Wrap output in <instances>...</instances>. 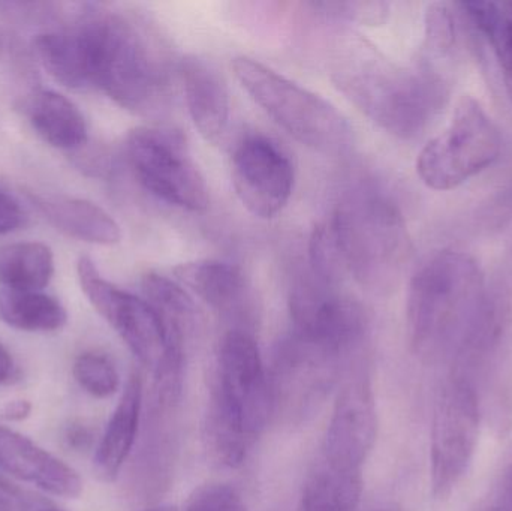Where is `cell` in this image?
Returning a JSON list of instances; mask_svg holds the SVG:
<instances>
[{
  "label": "cell",
  "mask_w": 512,
  "mask_h": 511,
  "mask_svg": "<svg viewBox=\"0 0 512 511\" xmlns=\"http://www.w3.org/2000/svg\"><path fill=\"white\" fill-rule=\"evenodd\" d=\"M68 29L78 89H96L138 116H159L170 105L179 65L158 33L140 18L83 3Z\"/></svg>",
  "instance_id": "cell-1"
},
{
  "label": "cell",
  "mask_w": 512,
  "mask_h": 511,
  "mask_svg": "<svg viewBox=\"0 0 512 511\" xmlns=\"http://www.w3.org/2000/svg\"><path fill=\"white\" fill-rule=\"evenodd\" d=\"M273 410L270 378L254 336L228 330L219 348L218 383L207 425L210 447L221 464H243Z\"/></svg>",
  "instance_id": "cell-2"
},
{
  "label": "cell",
  "mask_w": 512,
  "mask_h": 511,
  "mask_svg": "<svg viewBox=\"0 0 512 511\" xmlns=\"http://www.w3.org/2000/svg\"><path fill=\"white\" fill-rule=\"evenodd\" d=\"M334 83L373 123L400 140H415L444 110L450 84L435 63H370L339 71Z\"/></svg>",
  "instance_id": "cell-3"
},
{
  "label": "cell",
  "mask_w": 512,
  "mask_h": 511,
  "mask_svg": "<svg viewBox=\"0 0 512 511\" xmlns=\"http://www.w3.org/2000/svg\"><path fill=\"white\" fill-rule=\"evenodd\" d=\"M486 284L483 270L465 252L445 249L424 260L409 281L406 303L412 350L420 356L454 350Z\"/></svg>",
  "instance_id": "cell-4"
},
{
  "label": "cell",
  "mask_w": 512,
  "mask_h": 511,
  "mask_svg": "<svg viewBox=\"0 0 512 511\" xmlns=\"http://www.w3.org/2000/svg\"><path fill=\"white\" fill-rule=\"evenodd\" d=\"M327 221L346 275L375 291L399 281L411 255V239L399 206L387 194L358 189L340 201Z\"/></svg>",
  "instance_id": "cell-5"
},
{
  "label": "cell",
  "mask_w": 512,
  "mask_h": 511,
  "mask_svg": "<svg viewBox=\"0 0 512 511\" xmlns=\"http://www.w3.org/2000/svg\"><path fill=\"white\" fill-rule=\"evenodd\" d=\"M77 275L90 305L122 338L138 362L155 375L156 396L179 401L185 356L174 350L155 309L146 300L111 284L89 257L78 260Z\"/></svg>",
  "instance_id": "cell-6"
},
{
  "label": "cell",
  "mask_w": 512,
  "mask_h": 511,
  "mask_svg": "<svg viewBox=\"0 0 512 511\" xmlns=\"http://www.w3.org/2000/svg\"><path fill=\"white\" fill-rule=\"evenodd\" d=\"M234 74L252 99L292 138L325 156L354 146V129L327 99L251 57H237Z\"/></svg>",
  "instance_id": "cell-7"
},
{
  "label": "cell",
  "mask_w": 512,
  "mask_h": 511,
  "mask_svg": "<svg viewBox=\"0 0 512 511\" xmlns=\"http://www.w3.org/2000/svg\"><path fill=\"white\" fill-rule=\"evenodd\" d=\"M502 140L480 102L465 96L451 125L430 140L417 159V173L427 188L451 191L493 164Z\"/></svg>",
  "instance_id": "cell-8"
},
{
  "label": "cell",
  "mask_w": 512,
  "mask_h": 511,
  "mask_svg": "<svg viewBox=\"0 0 512 511\" xmlns=\"http://www.w3.org/2000/svg\"><path fill=\"white\" fill-rule=\"evenodd\" d=\"M125 153L138 182L159 200L189 212H204L209 207L206 180L180 132L155 126L132 129Z\"/></svg>",
  "instance_id": "cell-9"
},
{
  "label": "cell",
  "mask_w": 512,
  "mask_h": 511,
  "mask_svg": "<svg viewBox=\"0 0 512 511\" xmlns=\"http://www.w3.org/2000/svg\"><path fill=\"white\" fill-rule=\"evenodd\" d=\"M481 401L475 387L459 375L442 386L433 413L432 489L439 500L450 497L468 473L480 437Z\"/></svg>",
  "instance_id": "cell-10"
},
{
  "label": "cell",
  "mask_w": 512,
  "mask_h": 511,
  "mask_svg": "<svg viewBox=\"0 0 512 511\" xmlns=\"http://www.w3.org/2000/svg\"><path fill=\"white\" fill-rule=\"evenodd\" d=\"M312 278L297 282L291 290V333L340 359L366 338V312L336 285Z\"/></svg>",
  "instance_id": "cell-11"
},
{
  "label": "cell",
  "mask_w": 512,
  "mask_h": 511,
  "mask_svg": "<svg viewBox=\"0 0 512 511\" xmlns=\"http://www.w3.org/2000/svg\"><path fill=\"white\" fill-rule=\"evenodd\" d=\"M453 374L474 386L478 375L489 377L512 357V263L486 284L480 305L454 347Z\"/></svg>",
  "instance_id": "cell-12"
},
{
  "label": "cell",
  "mask_w": 512,
  "mask_h": 511,
  "mask_svg": "<svg viewBox=\"0 0 512 511\" xmlns=\"http://www.w3.org/2000/svg\"><path fill=\"white\" fill-rule=\"evenodd\" d=\"M294 165L270 138L251 135L237 146L231 180L240 203L261 219L276 218L294 189Z\"/></svg>",
  "instance_id": "cell-13"
},
{
  "label": "cell",
  "mask_w": 512,
  "mask_h": 511,
  "mask_svg": "<svg viewBox=\"0 0 512 511\" xmlns=\"http://www.w3.org/2000/svg\"><path fill=\"white\" fill-rule=\"evenodd\" d=\"M378 435L375 396L369 375L358 372L343 384L324 438L321 458L348 470H361Z\"/></svg>",
  "instance_id": "cell-14"
},
{
  "label": "cell",
  "mask_w": 512,
  "mask_h": 511,
  "mask_svg": "<svg viewBox=\"0 0 512 511\" xmlns=\"http://www.w3.org/2000/svg\"><path fill=\"white\" fill-rule=\"evenodd\" d=\"M337 357L307 344L289 333L274 356V408H285L288 414H306L325 395L333 383Z\"/></svg>",
  "instance_id": "cell-15"
},
{
  "label": "cell",
  "mask_w": 512,
  "mask_h": 511,
  "mask_svg": "<svg viewBox=\"0 0 512 511\" xmlns=\"http://www.w3.org/2000/svg\"><path fill=\"white\" fill-rule=\"evenodd\" d=\"M177 282L197 294L225 320L236 324L234 329L249 332L255 320V299L245 273L219 260H197L174 269Z\"/></svg>",
  "instance_id": "cell-16"
},
{
  "label": "cell",
  "mask_w": 512,
  "mask_h": 511,
  "mask_svg": "<svg viewBox=\"0 0 512 511\" xmlns=\"http://www.w3.org/2000/svg\"><path fill=\"white\" fill-rule=\"evenodd\" d=\"M0 467L54 497L75 500L83 494L80 474L29 438L0 425Z\"/></svg>",
  "instance_id": "cell-17"
},
{
  "label": "cell",
  "mask_w": 512,
  "mask_h": 511,
  "mask_svg": "<svg viewBox=\"0 0 512 511\" xmlns=\"http://www.w3.org/2000/svg\"><path fill=\"white\" fill-rule=\"evenodd\" d=\"M179 77L195 128L204 140L218 144L230 123V93L224 77L209 60L198 56L180 60Z\"/></svg>",
  "instance_id": "cell-18"
},
{
  "label": "cell",
  "mask_w": 512,
  "mask_h": 511,
  "mask_svg": "<svg viewBox=\"0 0 512 511\" xmlns=\"http://www.w3.org/2000/svg\"><path fill=\"white\" fill-rule=\"evenodd\" d=\"M30 203L56 230L92 245L113 246L122 239L120 225L102 207L81 198L27 192Z\"/></svg>",
  "instance_id": "cell-19"
},
{
  "label": "cell",
  "mask_w": 512,
  "mask_h": 511,
  "mask_svg": "<svg viewBox=\"0 0 512 511\" xmlns=\"http://www.w3.org/2000/svg\"><path fill=\"white\" fill-rule=\"evenodd\" d=\"M143 383L140 375L126 381L122 398L108 422L95 453V470L105 482H113L131 455L140 429Z\"/></svg>",
  "instance_id": "cell-20"
},
{
  "label": "cell",
  "mask_w": 512,
  "mask_h": 511,
  "mask_svg": "<svg viewBox=\"0 0 512 511\" xmlns=\"http://www.w3.org/2000/svg\"><path fill=\"white\" fill-rule=\"evenodd\" d=\"M141 287L144 300L161 318L174 350L185 356L186 348L200 329V314L194 300L179 282L155 272L144 275Z\"/></svg>",
  "instance_id": "cell-21"
},
{
  "label": "cell",
  "mask_w": 512,
  "mask_h": 511,
  "mask_svg": "<svg viewBox=\"0 0 512 511\" xmlns=\"http://www.w3.org/2000/svg\"><path fill=\"white\" fill-rule=\"evenodd\" d=\"M29 119L36 134L56 149L75 150L87 141V123L80 108L54 90H42L30 102Z\"/></svg>",
  "instance_id": "cell-22"
},
{
  "label": "cell",
  "mask_w": 512,
  "mask_h": 511,
  "mask_svg": "<svg viewBox=\"0 0 512 511\" xmlns=\"http://www.w3.org/2000/svg\"><path fill=\"white\" fill-rule=\"evenodd\" d=\"M363 494L361 470L319 459L304 483L301 511H354Z\"/></svg>",
  "instance_id": "cell-23"
},
{
  "label": "cell",
  "mask_w": 512,
  "mask_h": 511,
  "mask_svg": "<svg viewBox=\"0 0 512 511\" xmlns=\"http://www.w3.org/2000/svg\"><path fill=\"white\" fill-rule=\"evenodd\" d=\"M0 320L21 332L50 333L65 327L68 314L59 300L41 291L2 288Z\"/></svg>",
  "instance_id": "cell-24"
},
{
  "label": "cell",
  "mask_w": 512,
  "mask_h": 511,
  "mask_svg": "<svg viewBox=\"0 0 512 511\" xmlns=\"http://www.w3.org/2000/svg\"><path fill=\"white\" fill-rule=\"evenodd\" d=\"M53 275V252L44 243H11L0 248V285L3 288L42 291Z\"/></svg>",
  "instance_id": "cell-25"
},
{
  "label": "cell",
  "mask_w": 512,
  "mask_h": 511,
  "mask_svg": "<svg viewBox=\"0 0 512 511\" xmlns=\"http://www.w3.org/2000/svg\"><path fill=\"white\" fill-rule=\"evenodd\" d=\"M462 11L487 39L501 66L505 90L512 104V2H462Z\"/></svg>",
  "instance_id": "cell-26"
},
{
  "label": "cell",
  "mask_w": 512,
  "mask_h": 511,
  "mask_svg": "<svg viewBox=\"0 0 512 511\" xmlns=\"http://www.w3.org/2000/svg\"><path fill=\"white\" fill-rule=\"evenodd\" d=\"M72 374L81 389L93 398H110L120 387L119 372L104 354H80L75 360Z\"/></svg>",
  "instance_id": "cell-27"
},
{
  "label": "cell",
  "mask_w": 512,
  "mask_h": 511,
  "mask_svg": "<svg viewBox=\"0 0 512 511\" xmlns=\"http://www.w3.org/2000/svg\"><path fill=\"white\" fill-rule=\"evenodd\" d=\"M456 44V26L450 8L445 3H433L424 17L423 59L435 62L451 53Z\"/></svg>",
  "instance_id": "cell-28"
},
{
  "label": "cell",
  "mask_w": 512,
  "mask_h": 511,
  "mask_svg": "<svg viewBox=\"0 0 512 511\" xmlns=\"http://www.w3.org/2000/svg\"><path fill=\"white\" fill-rule=\"evenodd\" d=\"M315 14L328 20L381 26L390 15V3L385 2H312L307 3Z\"/></svg>",
  "instance_id": "cell-29"
},
{
  "label": "cell",
  "mask_w": 512,
  "mask_h": 511,
  "mask_svg": "<svg viewBox=\"0 0 512 511\" xmlns=\"http://www.w3.org/2000/svg\"><path fill=\"white\" fill-rule=\"evenodd\" d=\"M186 511H248L242 497L230 486H204L195 492Z\"/></svg>",
  "instance_id": "cell-30"
},
{
  "label": "cell",
  "mask_w": 512,
  "mask_h": 511,
  "mask_svg": "<svg viewBox=\"0 0 512 511\" xmlns=\"http://www.w3.org/2000/svg\"><path fill=\"white\" fill-rule=\"evenodd\" d=\"M24 221H26V215L20 203L8 192L0 189V234L18 230Z\"/></svg>",
  "instance_id": "cell-31"
},
{
  "label": "cell",
  "mask_w": 512,
  "mask_h": 511,
  "mask_svg": "<svg viewBox=\"0 0 512 511\" xmlns=\"http://www.w3.org/2000/svg\"><path fill=\"white\" fill-rule=\"evenodd\" d=\"M32 404L26 399H14V401L6 402L0 411V417L6 422H23L29 419L32 414Z\"/></svg>",
  "instance_id": "cell-32"
},
{
  "label": "cell",
  "mask_w": 512,
  "mask_h": 511,
  "mask_svg": "<svg viewBox=\"0 0 512 511\" xmlns=\"http://www.w3.org/2000/svg\"><path fill=\"white\" fill-rule=\"evenodd\" d=\"M66 438H68L69 444L75 447V449H86L90 441H92V434L84 426H74V428L69 429L68 437Z\"/></svg>",
  "instance_id": "cell-33"
},
{
  "label": "cell",
  "mask_w": 512,
  "mask_h": 511,
  "mask_svg": "<svg viewBox=\"0 0 512 511\" xmlns=\"http://www.w3.org/2000/svg\"><path fill=\"white\" fill-rule=\"evenodd\" d=\"M12 371H14V362H12L11 354L0 344V384L11 378Z\"/></svg>",
  "instance_id": "cell-34"
},
{
  "label": "cell",
  "mask_w": 512,
  "mask_h": 511,
  "mask_svg": "<svg viewBox=\"0 0 512 511\" xmlns=\"http://www.w3.org/2000/svg\"><path fill=\"white\" fill-rule=\"evenodd\" d=\"M502 500L512 503V465L508 473L505 474L504 483H502Z\"/></svg>",
  "instance_id": "cell-35"
},
{
  "label": "cell",
  "mask_w": 512,
  "mask_h": 511,
  "mask_svg": "<svg viewBox=\"0 0 512 511\" xmlns=\"http://www.w3.org/2000/svg\"><path fill=\"white\" fill-rule=\"evenodd\" d=\"M483 511H512V503H508V501L499 498L498 503L493 504V506L487 507V509Z\"/></svg>",
  "instance_id": "cell-36"
},
{
  "label": "cell",
  "mask_w": 512,
  "mask_h": 511,
  "mask_svg": "<svg viewBox=\"0 0 512 511\" xmlns=\"http://www.w3.org/2000/svg\"><path fill=\"white\" fill-rule=\"evenodd\" d=\"M375 511H400V510H397V509H379V510H375Z\"/></svg>",
  "instance_id": "cell-37"
},
{
  "label": "cell",
  "mask_w": 512,
  "mask_h": 511,
  "mask_svg": "<svg viewBox=\"0 0 512 511\" xmlns=\"http://www.w3.org/2000/svg\"><path fill=\"white\" fill-rule=\"evenodd\" d=\"M39 511H62V510H57V509H42V510H39Z\"/></svg>",
  "instance_id": "cell-38"
},
{
  "label": "cell",
  "mask_w": 512,
  "mask_h": 511,
  "mask_svg": "<svg viewBox=\"0 0 512 511\" xmlns=\"http://www.w3.org/2000/svg\"><path fill=\"white\" fill-rule=\"evenodd\" d=\"M0 50H2V38H0Z\"/></svg>",
  "instance_id": "cell-39"
}]
</instances>
